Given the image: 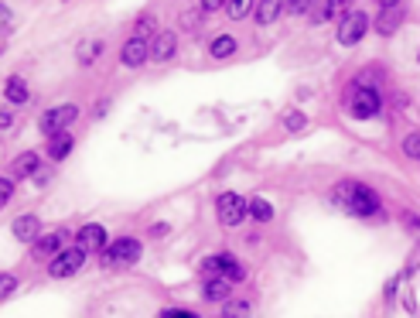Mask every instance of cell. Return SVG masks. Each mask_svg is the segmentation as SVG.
<instances>
[{
    "label": "cell",
    "mask_w": 420,
    "mask_h": 318,
    "mask_svg": "<svg viewBox=\"0 0 420 318\" xmlns=\"http://www.w3.org/2000/svg\"><path fill=\"white\" fill-rule=\"evenodd\" d=\"M335 202L342 206V209H349L352 215H379V199H376V192L373 189H366V185H359V182H338L335 185Z\"/></svg>",
    "instance_id": "obj_1"
},
{
    "label": "cell",
    "mask_w": 420,
    "mask_h": 318,
    "mask_svg": "<svg viewBox=\"0 0 420 318\" xmlns=\"http://www.w3.org/2000/svg\"><path fill=\"white\" fill-rule=\"evenodd\" d=\"M140 260V240L133 236H120L116 243H109L103 250V264L106 271H123V267H133Z\"/></svg>",
    "instance_id": "obj_2"
},
{
    "label": "cell",
    "mask_w": 420,
    "mask_h": 318,
    "mask_svg": "<svg viewBox=\"0 0 420 318\" xmlns=\"http://www.w3.org/2000/svg\"><path fill=\"white\" fill-rule=\"evenodd\" d=\"M199 271H202V277H206V281H209V277H225V281H232V284L246 281V267H243L232 253H215V257H206Z\"/></svg>",
    "instance_id": "obj_3"
},
{
    "label": "cell",
    "mask_w": 420,
    "mask_h": 318,
    "mask_svg": "<svg viewBox=\"0 0 420 318\" xmlns=\"http://www.w3.org/2000/svg\"><path fill=\"white\" fill-rule=\"evenodd\" d=\"M345 106H349V113L355 116V120H373L376 113H379V93L373 89V86H352L349 89V100H345Z\"/></svg>",
    "instance_id": "obj_4"
},
{
    "label": "cell",
    "mask_w": 420,
    "mask_h": 318,
    "mask_svg": "<svg viewBox=\"0 0 420 318\" xmlns=\"http://www.w3.org/2000/svg\"><path fill=\"white\" fill-rule=\"evenodd\" d=\"M76 120H79V106H72V103L52 106V109H45V113L38 116V130L52 137V134H62V130H69Z\"/></svg>",
    "instance_id": "obj_5"
},
{
    "label": "cell",
    "mask_w": 420,
    "mask_h": 318,
    "mask_svg": "<svg viewBox=\"0 0 420 318\" xmlns=\"http://www.w3.org/2000/svg\"><path fill=\"white\" fill-rule=\"evenodd\" d=\"M215 215H219L222 226L232 229V226H239L250 215V202H243V195H236V192H222L215 199Z\"/></svg>",
    "instance_id": "obj_6"
},
{
    "label": "cell",
    "mask_w": 420,
    "mask_h": 318,
    "mask_svg": "<svg viewBox=\"0 0 420 318\" xmlns=\"http://www.w3.org/2000/svg\"><path fill=\"white\" fill-rule=\"evenodd\" d=\"M369 31V17L362 14V10H349V14H342L338 17V45H355L362 34Z\"/></svg>",
    "instance_id": "obj_7"
},
{
    "label": "cell",
    "mask_w": 420,
    "mask_h": 318,
    "mask_svg": "<svg viewBox=\"0 0 420 318\" xmlns=\"http://www.w3.org/2000/svg\"><path fill=\"white\" fill-rule=\"evenodd\" d=\"M86 264V250L82 246H65L62 253H55V260H52V267H48V274L52 277H72V274H79V267Z\"/></svg>",
    "instance_id": "obj_8"
},
{
    "label": "cell",
    "mask_w": 420,
    "mask_h": 318,
    "mask_svg": "<svg viewBox=\"0 0 420 318\" xmlns=\"http://www.w3.org/2000/svg\"><path fill=\"white\" fill-rule=\"evenodd\" d=\"M151 59V45H147V38H130L126 45H123V52H120V62L126 65V69H140L144 62Z\"/></svg>",
    "instance_id": "obj_9"
},
{
    "label": "cell",
    "mask_w": 420,
    "mask_h": 318,
    "mask_svg": "<svg viewBox=\"0 0 420 318\" xmlns=\"http://www.w3.org/2000/svg\"><path fill=\"white\" fill-rule=\"evenodd\" d=\"M10 233H14V240H17V243H34V240H38V233H41V219H38L34 212H24V215H17V219H14Z\"/></svg>",
    "instance_id": "obj_10"
},
{
    "label": "cell",
    "mask_w": 420,
    "mask_h": 318,
    "mask_svg": "<svg viewBox=\"0 0 420 318\" xmlns=\"http://www.w3.org/2000/svg\"><path fill=\"white\" fill-rule=\"evenodd\" d=\"M76 240H79V246L86 250V253H93V250H106V229L100 222H86L79 233H76Z\"/></svg>",
    "instance_id": "obj_11"
},
{
    "label": "cell",
    "mask_w": 420,
    "mask_h": 318,
    "mask_svg": "<svg viewBox=\"0 0 420 318\" xmlns=\"http://www.w3.org/2000/svg\"><path fill=\"white\" fill-rule=\"evenodd\" d=\"M175 52H178V38H175V31H161V34L154 38V45H151V62H168Z\"/></svg>",
    "instance_id": "obj_12"
},
{
    "label": "cell",
    "mask_w": 420,
    "mask_h": 318,
    "mask_svg": "<svg viewBox=\"0 0 420 318\" xmlns=\"http://www.w3.org/2000/svg\"><path fill=\"white\" fill-rule=\"evenodd\" d=\"M65 240H69V233H65V229H55V233H48V236L34 240V257H52V253H62V250H65Z\"/></svg>",
    "instance_id": "obj_13"
},
{
    "label": "cell",
    "mask_w": 420,
    "mask_h": 318,
    "mask_svg": "<svg viewBox=\"0 0 420 318\" xmlns=\"http://www.w3.org/2000/svg\"><path fill=\"white\" fill-rule=\"evenodd\" d=\"M72 147H76V140H72V134H69V130H62V134H52V137H48V158H52V161H65V158L72 154Z\"/></svg>",
    "instance_id": "obj_14"
},
{
    "label": "cell",
    "mask_w": 420,
    "mask_h": 318,
    "mask_svg": "<svg viewBox=\"0 0 420 318\" xmlns=\"http://www.w3.org/2000/svg\"><path fill=\"white\" fill-rule=\"evenodd\" d=\"M38 168H41V158H38L34 151H24V154L14 161L10 178H14V182H17V178H34V175H38Z\"/></svg>",
    "instance_id": "obj_15"
},
{
    "label": "cell",
    "mask_w": 420,
    "mask_h": 318,
    "mask_svg": "<svg viewBox=\"0 0 420 318\" xmlns=\"http://www.w3.org/2000/svg\"><path fill=\"white\" fill-rule=\"evenodd\" d=\"M400 21H404V7H400V3L383 7V14H379V21H376V31H379V34H393V31L400 28Z\"/></svg>",
    "instance_id": "obj_16"
},
{
    "label": "cell",
    "mask_w": 420,
    "mask_h": 318,
    "mask_svg": "<svg viewBox=\"0 0 420 318\" xmlns=\"http://www.w3.org/2000/svg\"><path fill=\"white\" fill-rule=\"evenodd\" d=\"M253 14H256V24L267 28V24H274L284 14V0H256V10Z\"/></svg>",
    "instance_id": "obj_17"
},
{
    "label": "cell",
    "mask_w": 420,
    "mask_h": 318,
    "mask_svg": "<svg viewBox=\"0 0 420 318\" xmlns=\"http://www.w3.org/2000/svg\"><path fill=\"white\" fill-rule=\"evenodd\" d=\"M202 295H206L209 301H229V298H232V281H225V277H209L206 288H202Z\"/></svg>",
    "instance_id": "obj_18"
},
{
    "label": "cell",
    "mask_w": 420,
    "mask_h": 318,
    "mask_svg": "<svg viewBox=\"0 0 420 318\" xmlns=\"http://www.w3.org/2000/svg\"><path fill=\"white\" fill-rule=\"evenodd\" d=\"M3 96H7V103L10 106L27 103V86H24V79H21V76H10V79L3 83Z\"/></svg>",
    "instance_id": "obj_19"
},
{
    "label": "cell",
    "mask_w": 420,
    "mask_h": 318,
    "mask_svg": "<svg viewBox=\"0 0 420 318\" xmlns=\"http://www.w3.org/2000/svg\"><path fill=\"white\" fill-rule=\"evenodd\" d=\"M250 312H253V305L246 298H229L222 305V318H250Z\"/></svg>",
    "instance_id": "obj_20"
},
{
    "label": "cell",
    "mask_w": 420,
    "mask_h": 318,
    "mask_svg": "<svg viewBox=\"0 0 420 318\" xmlns=\"http://www.w3.org/2000/svg\"><path fill=\"white\" fill-rule=\"evenodd\" d=\"M209 52H212V59H229V55L236 52V38H232V34H219L209 45Z\"/></svg>",
    "instance_id": "obj_21"
},
{
    "label": "cell",
    "mask_w": 420,
    "mask_h": 318,
    "mask_svg": "<svg viewBox=\"0 0 420 318\" xmlns=\"http://www.w3.org/2000/svg\"><path fill=\"white\" fill-rule=\"evenodd\" d=\"M250 215H253L256 222H270V219H274V206L256 195V199H250Z\"/></svg>",
    "instance_id": "obj_22"
},
{
    "label": "cell",
    "mask_w": 420,
    "mask_h": 318,
    "mask_svg": "<svg viewBox=\"0 0 420 318\" xmlns=\"http://www.w3.org/2000/svg\"><path fill=\"white\" fill-rule=\"evenodd\" d=\"M100 52H103V41H82L79 45V65H89V62H96L100 59Z\"/></svg>",
    "instance_id": "obj_23"
},
{
    "label": "cell",
    "mask_w": 420,
    "mask_h": 318,
    "mask_svg": "<svg viewBox=\"0 0 420 318\" xmlns=\"http://www.w3.org/2000/svg\"><path fill=\"white\" fill-rule=\"evenodd\" d=\"M250 7H253V0H229L225 3V14H229V21H239V17L250 14Z\"/></svg>",
    "instance_id": "obj_24"
},
{
    "label": "cell",
    "mask_w": 420,
    "mask_h": 318,
    "mask_svg": "<svg viewBox=\"0 0 420 318\" xmlns=\"http://www.w3.org/2000/svg\"><path fill=\"white\" fill-rule=\"evenodd\" d=\"M284 127H287L291 134H298V130H305V127H308V120H305V113H298V109H291V113L284 116Z\"/></svg>",
    "instance_id": "obj_25"
},
{
    "label": "cell",
    "mask_w": 420,
    "mask_h": 318,
    "mask_svg": "<svg viewBox=\"0 0 420 318\" xmlns=\"http://www.w3.org/2000/svg\"><path fill=\"white\" fill-rule=\"evenodd\" d=\"M404 151H407V158H414V161H420V130H414V134H407V140H404Z\"/></svg>",
    "instance_id": "obj_26"
},
{
    "label": "cell",
    "mask_w": 420,
    "mask_h": 318,
    "mask_svg": "<svg viewBox=\"0 0 420 318\" xmlns=\"http://www.w3.org/2000/svg\"><path fill=\"white\" fill-rule=\"evenodd\" d=\"M17 291V277L14 274H0V298H10Z\"/></svg>",
    "instance_id": "obj_27"
},
{
    "label": "cell",
    "mask_w": 420,
    "mask_h": 318,
    "mask_svg": "<svg viewBox=\"0 0 420 318\" xmlns=\"http://www.w3.org/2000/svg\"><path fill=\"white\" fill-rule=\"evenodd\" d=\"M284 10H287L291 17H298V14L311 10V0H284Z\"/></svg>",
    "instance_id": "obj_28"
},
{
    "label": "cell",
    "mask_w": 420,
    "mask_h": 318,
    "mask_svg": "<svg viewBox=\"0 0 420 318\" xmlns=\"http://www.w3.org/2000/svg\"><path fill=\"white\" fill-rule=\"evenodd\" d=\"M14 199V178H0V209Z\"/></svg>",
    "instance_id": "obj_29"
},
{
    "label": "cell",
    "mask_w": 420,
    "mask_h": 318,
    "mask_svg": "<svg viewBox=\"0 0 420 318\" xmlns=\"http://www.w3.org/2000/svg\"><path fill=\"white\" fill-rule=\"evenodd\" d=\"M202 14H206V10H202V7H199V10H188V14H185V17H181V24H185V28H188V31H195V28H199V17H202Z\"/></svg>",
    "instance_id": "obj_30"
},
{
    "label": "cell",
    "mask_w": 420,
    "mask_h": 318,
    "mask_svg": "<svg viewBox=\"0 0 420 318\" xmlns=\"http://www.w3.org/2000/svg\"><path fill=\"white\" fill-rule=\"evenodd\" d=\"M151 31H154V17H140V21H137V28H133V34H137V38H144V34H151Z\"/></svg>",
    "instance_id": "obj_31"
},
{
    "label": "cell",
    "mask_w": 420,
    "mask_h": 318,
    "mask_svg": "<svg viewBox=\"0 0 420 318\" xmlns=\"http://www.w3.org/2000/svg\"><path fill=\"white\" fill-rule=\"evenodd\" d=\"M400 219H404V226H407L414 236H420V219H417V212H404Z\"/></svg>",
    "instance_id": "obj_32"
},
{
    "label": "cell",
    "mask_w": 420,
    "mask_h": 318,
    "mask_svg": "<svg viewBox=\"0 0 420 318\" xmlns=\"http://www.w3.org/2000/svg\"><path fill=\"white\" fill-rule=\"evenodd\" d=\"M225 3H229V0H199V7H202L206 14H209V10H222Z\"/></svg>",
    "instance_id": "obj_33"
},
{
    "label": "cell",
    "mask_w": 420,
    "mask_h": 318,
    "mask_svg": "<svg viewBox=\"0 0 420 318\" xmlns=\"http://www.w3.org/2000/svg\"><path fill=\"white\" fill-rule=\"evenodd\" d=\"M349 3H352V0H331V17H338L342 10H349Z\"/></svg>",
    "instance_id": "obj_34"
},
{
    "label": "cell",
    "mask_w": 420,
    "mask_h": 318,
    "mask_svg": "<svg viewBox=\"0 0 420 318\" xmlns=\"http://www.w3.org/2000/svg\"><path fill=\"white\" fill-rule=\"evenodd\" d=\"M14 123V109H0V127H10Z\"/></svg>",
    "instance_id": "obj_35"
},
{
    "label": "cell",
    "mask_w": 420,
    "mask_h": 318,
    "mask_svg": "<svg viewBox=\"0 0 420 318\" xmlns=\"http://www.w3.org/2000/svg\"><path fill=\"white\" fill-rule=\"evenodd\" d=\"M164 318H199V315H192V312H168Z\"/></svg>",
    "instance_id": "obj_36"
},
{
    "label": "cell",
    "mask_w": 420,
    "mask_h": 318,
    "mask_svg": "<svg viewBox=\"0 0 420 318\" xmlns=\"http://www.w3.org/2000/svg\"><path fill=\"white\" fill-rule=\"evenodd\" d=\"M3 21H10V10H7V7H0V24H3Z\"/></svg>",
    "instance_id": "obj_37"
},
{
    "label": "cell",
    "mask_w": 420,
    "mask_h": 318,
    "mask_svg": "<svg viewBox=\"0 0 420 318\" xmlns=\"http://www.w3.org/2000/svg\"><path fill=\"white\" fill-rule=\"evenodd\" d=\"M379 7H393V3H400V0H376Z\"/></svg>",
    "instance_id": "obj_38"
}]
</instances>
